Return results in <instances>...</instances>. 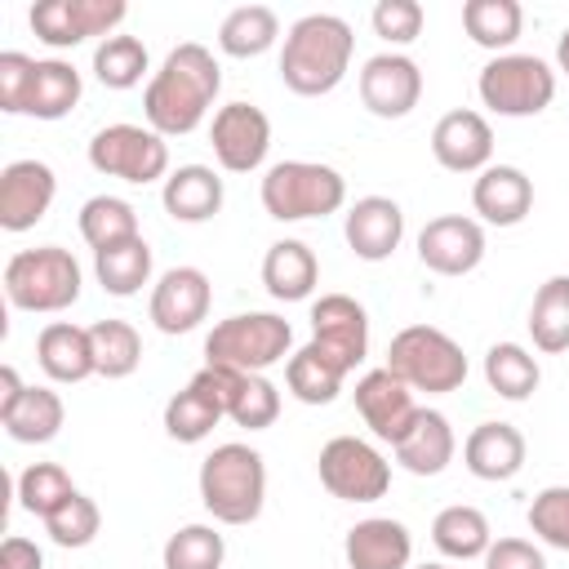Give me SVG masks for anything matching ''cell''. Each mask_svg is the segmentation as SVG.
Masks as SVG:
<instances>
[{"label":"cell","mask_w":569,"mask_h":569,"mask_svg":"<svg viewBox=\"0 0 569 569\" xmlns=\"http://www.w3.org/2000/svg\"><path fill=\"white\" fill-rule=\"evenodd\" d=\"M218 89H222L218 58L200 40H182L178 49L164 53L160 71L142 89L147 129H156L160 138H187V133H196L200 120L209 116Z\"/></svg>","instance_id":"6da1fadb"},{"label":"cell","mask_w":569,"mask_h":569,"mask_svg":"<svg viewBox=\"0 0 569 569\" xmlns=\"http://www.w3.org/2000/svg\"><path fill=\"white\" fill-rule=\"evenodd\" d=\"M351 53H356V36H351L347 18H338V13H302L284 31L280 80L298 98L333 93L342 84L347 67H351Z\"/></svg>","instance_id":"7a4b0ae2"},{"label":"cell","mask_w":569,"mask_h":569,"mask_svg":"<svg viewBox=\"0 0 569 569\" xmlns=\"http://www.w3.org/2000/svg\"><path fill=\"white\" fill-rule=\"evenodd\" d=\"M200 502L218 525H253L267 502V462L258 449L227 440L200 462Z\"/></svg>","instance_id":"3957f363"},{"label":"cell","mask_w":569,"mask_h":569,"mask_svg":"<svg viewBox=\"0 0 569 569\" xmlns=\"http://www.w3.org/2000/svg\"><path fill=\"white\" fill-rule=\"evenodd\" d=\"M80 262L71 258V249L62 244H36V249H18L4 262V298L18 311H36V316H58L67 307H76L80 298Z\"/></svg>","instance_id":"277c9868"},{"label":"cell","mask_w":569,"mask_h":569,"mask_svg":"<svg viewBox=\"0 0 569 569\" xmlns=\"http://www.w3.org/2000/svg\"><path fill=\"white\" fill-rule=\"evenodd\" d=\"M347 200V178L320 160H280L262 173V209L276 222L329 218Z\"/></svg>","instance_id":"5b68a950"},{"label":"cell","mask_w":569,"mask_h":569,"mask_svg":"<svg viewBox=\"0 0 569 569\" xmlns=\"http://www.w3.org/2000/svg\"><path fill=\"white\" fill-rule=\"evenodd\" d=\"M293 347V329L276 311H240L209 329L204 338V365L231 369V373H262L280 365Z\"/></svg>","instance_id":"8992f818"},{"label":"cell","mask_w":569,"mask_h":569,"mask_svg":"<svg viewBox=\"0 0 569 569\" xmlns=\"http://www.w3.org/2000/svg\"><path fill=\"white\" fill-rule=\"evenodd\" d=\"M387 369L409 391H427V396H445L467 382L462 347L436 325H405L387 347Z\"/></svg>","instance_id":"52a82bcc"},{"label":"cell","mask_w":569,"mask_h":569,"mask_svg":"<svg viewBox=\"0 0 569 569\" xmlns=\"http://www.w3.org/2000/svg\"><path fill=\"white\" fill-rule=\"evenodd\" d=\"M476 93H480V102L489 111L511 116V120H525V116H538V111L551 107V98H556V71L538 53H493L480 67Z\"/></svg>","instance_id":"ba28073f"},{"label":"cell","mask_w":569,"mask_h":569,"mask_svg":"<svg viewBox=\"0 0 569 569\" xmlns=\"http://www.w3.org/2000/svg\"><path fill=\"white\" fill-rule=\"evenodd\" d=\"M89 164L107 178L147 187L156 178H169V142L156 129L116 120L89 138Z\"/></svg>","instance_id":"9c48e42d"},{"label":"cell","mask_w":569,"mask_h":569,"mask_svg":"<svg viewBox=\"0 0 569 569\" xmlns=\"http://www.w3.org/2000/svg\"><path fill=\"white\" fill-rule=\"evenodd\" d=\"M316 471H320V485L342 502H378L391 489V462L360 436L325 440Z\"/></svg>","instance_id":"30bf717a"},{"label":"cell","mask_w":569,"mask_h":569,"mask_svg":"<svg viewBox=\"0 0 569 569\" xmlns=\"http://www.w3.org/2000/svg\"><path fill=\"white\" fill-rule=\"evenodd\" d=\"M231 387H236V373L231 369H218V365H204L182 391L169 396L164 405V431L169 440L178 445H200L231 409Z\"/></svg>","instance_id":"8fae6325"},{"label":"cell","mask_w":569,"mask_h":569,"mask_svg":"<svg viewBox=\"0 0 569 569\" xmlns=\"http://www.w3.org/2000/svg\"><path fill=\"white\" fill-rule=\"evenodd\" d=\"M129 4L124 0H40L31 4V31L49 49H76L89 36H116L124 22Z\"/></svg>","instance_id":"7c38bea8"},{"label":"cell","mask_w":569,"mask_h":569,"mask_svg":"<svg viewBox=\"0 0 569 569\" xmlns=\"http://www.w3.org/2000/svg\"><path fill=\"white\" fill-rule=\"evenodd\" d=\"M209 147L218 156V164L227 173H253L262 169L267 151H271V120L262 107L253 102H227L213 111L209 124Z\"/></svg>","instance_id":"4fadbf2b"},{"label":"cell","mask_w":569,"mask_h":569,"mask_svg":"<svg viewBox=\"0 0 569 569\" xmlns=\"http://www.w3.org/2000/svg\"><path fill=\"white\" fill-rule=\"evenodd\" d=\"M311 347L351 373L369 356V316L347 293H325L311 302Z\"/></svg>","instance_id":"5bb4252c"},{"label":"cell","mask_w":569,"mask_h":569,"mask_svg":"<svg viewBox=\"0 0 569 569\" xmlns=\"http://www.w3.org/2000/svg\"><path fill=\"white\" fill-rule=\"evenodd\" d=\"M418 98H422V67L409 53L387 49V53L365 58V67H360V102L378 120L409 116L418 107Z\"/></svg>","instance_id":"9a60e30c"},{"label":"cell","mask_w":569,"mask_h":569,"mask_svg":"<svg viewBox=\"0 0 569 569\" xmlns=\"http://www.w3.org/2000/svg\"><path fill=\"white\" fill-rule=\"evenodd\" d=\"M485 258V227L467 213H440L418 231V262L436 276H467Z\"/></svg>","instance_id":"2e32d148"},{"label":"cell","mask_w":569,"mask_h":569,"mask_svg":"<svg viewBox=\"0 0 569 569\" xmlns=\"http://www.w3.org/2000/svg\"><path fill=\"white\" fill-rule=\"evenodd\" d=\"M209 302H213V284L200 267H169L151 289L147 316L160 333L178 338V333H191L209 316Z\"/></svg>","instance_id":"e0dca14e"},{"label":"cell","mask_w":569,"mask_h":569,"mask_svg":"<svg viewBox=\"0 0 569 569\" xmlns=\"http://www.w3.org/2000/svg\"><path fill=\"white\" fill-rule=\"evenodd\" d=\"M431 156L449 173H480L493 164V129L480 111L453 107L431 129Z\"/></svg>","instance_id":"ac0fdd59"},{"label":"cell","mask_w":569,"mask_h":569,"mask_svg":"<svg viewBox=\"0 0 569 569\" xmlns=\"http://www.w3.org/2000/svg\"><path fill=\"white\" fill-rule=\"evenodd\" d=\"M58 196V178L44 160H9L0 169V227L31 231Z\"/></svg>","instance_id":"d6986e66"},{"label":"cell","mask_w":569,"mask_h":569,"mask_svg":"<svg viewBox=\"0 0 569 569\" xmlns=\"http://www.w3.org/2000/svg\"><path fill=\"white\" fill-rule=\"evenodd\" d=\"M356 409L365 418V427L387 440L391 449L405 440V431L413 427L418 418V405H413V391L382 365V369H369L360 382H356Z\"/></svg>","instance_id":"ffe728a7"},{"label":"cell","mask_w":569,"mask_h":569,"mask_svg":"<svg viewBox=\"0 0 569 569\" xmlns=\"http://www.w3.org/2000/svg\"><path fill=\"white\" fill-rule=\"evenodd\" d=\"M342 236L360 262H387L405 240V209L391 196H360L347 209Z\"/></svg>","instance_id":"44dd1931"},{"label":"cell","mask_w":569,"mask_h":569,"mask_svg":"<svg viewBox=\"0 0 569 569\" xmlns=\"http://www.w3.org/2000/svg\"><path fill=\"white\" fill-rule=\"evenodd\" d=\"M471 209L489 227H516L533 209V182L516 164H489L471 182Z\"/></svg>","instance_id":"7402d4cb"},{"label":"cell","mask_w":569,"mask_h":569,"mask_svg":"<svg viewBox=\"0 0 569 569\" xmlns=\"http://www.w3.org/2000/svg\"><path fill=\"white\" fill-rule=\"evenodd\" d=\"M342 556H347V569H409L413 533L405 529V520L369 516V520H356L347 529Z\"/></svg>","instance_id":"603a6c76"},{"label":"cell","mask_w":569,"mask_h":569,"mask_svg":"<svg viewBox=\"0 0 569 569\" xmlns=\"http://www.w3.org/2000/svg\"><path fill=\"white\" fill-rule=\"evenodd\" d=\"M462 462H467V471L476 480H489V485L520 476V467H525V436H520V427H511V422H480V427H471V436L462 440Z\"/></svg>","instance_id":"cb8c5ba5"},{"label":"cell","mask_w":569,"mask_h":569,"mask_svg":"<svg viewBox=\"0 0 569 569\" xmlns=\"http://www.w3.org/2000/svg\"><path fill=\"white\" fill-rule=\"evenodd\" d=\"M160 204L173 222H209L222 209V178L209 164H178L160 187Z\"/></svg>","instance_id":"d4e9b609"},{"label":"cell","mask_w":569,"mask_h":569,"mask_svg":"<svg viewBox=\"0 0 569 569\" xmlns=\"http://www.w3.org/2000/svg\"><path fill=\"white\" fill-rule=\"evenodd\" d=\"M453 427L440 409H418L413 427L405 431V440L396 445V462L409 471V476H440L449 462H453Z\"/></svg>","instance_id":"484cf974"},{"label":"cell","mask_w":569,"mask_h":569,"mask_svg":"<svg viewBox=\"0 0 569 569\" xmlns=\"http://www.w3.org/2000/svg\"><path fill=\"white\" fill-rule=\"evenodd\" d=\"M36 360L53 382H84L93 369V342L89 329L71 325V320H49L36 338Z\"/></svg>","instance_id":"4316f807"},{"label":"cell","mask_w":569,"mask_h":569,"mask_svg":"<svg viewBox=\"0 0 569 569\" xmlns=\"http://www.w3.org/2000/svg\"><path fill=\"white\" fill-rule=\"evenodd\" d=\"M316 280H320V262H316L311 244H302V240H276L267 249V258H262V284H267V293L276 302H302V298H311Z\"/></svg>","instance_id":"83f0119b"},{"label":"cell","mask_w":569,"mask_h":569,"mask_svg":"<svg viewBox=\"0 0 569 569\" xmlns=\"http://www.w3.org/2000/svg\"><path fill=\"white\" fill-rule=\"evenodd\" d=\"M431 542L449 560H485V551L493 542V529H489V516L480 507L453 502L431 520Z\"/></svg>","instance_id":"f1b7e54d"},{"label":"cell","mask_w":569,"mask_h":569,"mask_svg":"<svg viewBox=\"0 0 569 569\" xmlns=\"http://www.w3.org/2000/svg\"><path fill=\"white\" fill-rule=\"evenodd\" d=\"M80 236H84V244L93 253L129 244V240L142 236L138 231V209L129 200H120V196H89L80 204Z\"/></svg>","instance_id":"f546056e"},{"label":"cell","mask_w":569,"mask_h":569,"mask_svg":"<svg viewBox=\"0 0 569 569\" xmlns=\"http://www.w3.org/2000/svg\"><path fill=\"white\" fill-rule=\"evenodd\" d=\"M280 40V18L267 4H240L218 27V49L227 58H258Z\"/></svg>","instance_id":"4dcf8cb0"},{"label":"cell","mask_w":569,"mask_h":569,"mask_svg":"<svg viewBox=\"0 0 569 569\" xmlns=\"http://www.w3.org/2000/svg\"><path fill=\"white\" fill-rule=\"evenodd\" d=\"M84 93V80L71 62L62 58H36V84H31V102L27 116L36 120H62Z\"/></svg>","instance_id":"1f68e13d"},{"label":"cell","mask_w":569,"mask_h":569,"mask_svg":"<svg viewBox=\"0 0 569 569\" xmlns=\"http://www.w3.org/2000/svg\"><path fill=\"white\" fill-rule=\"evenodd\" d=\"M62 418H67V409L53 387H27L18 409L4 413L0 422H4L9 440H18V445H49L62 431Z\"/></svg>","instance_id":"d6a6232c"},{"label":"cell","mask_w":569,"mask_h":569,"mask_svg":"<svg viewBox=\"0 0 569 569\" xmlns=\"http://www.w3.org/2000/svg\"><path fill=\"white\" fill-rule=\"evenodd\" d=\"M529 333L533 347L556 356L569 351V276H547L529 307Z\"/></svg>","instance_id":"836d02e7"},{"label":"cell","mask_w":569,"mask_h":569,"mask_svg":"<svg viewBox=\"0 0 569 569\" xmlns=\"http://www.w3.org/2000/svg\"><path fill=\"white\" fill-rule=\"evenodd\" d=\"M485 382L502 400H529L542 382V369H538L533 351H525L520 342H493L485 351Z\"/></svg>","instance_id":"e575fe53"},{"label":"cell","mask_w":569,"mask_h":569,"mask_svg":"<svg viewBox=\"0 0 569 569\" xmlns=\"http://www.w3.org/2000/svg\"><path fill=\"white\" fill-rule=\"evenodd\" d=\"M342 382H347V373H342L329 356H320L311 342L298 347V351L284 360V387H289L302 405H333L338 391H342Z\"/></svg>","instance_id":"d590c367"},{"label":"cell","mask_w":569,"mask_h":569,"mask_svg":"<svg viewBox=\"0 0 569 569\" xmlns=\"http://www.w3.org/2000/svg\"><path fill=\"white\" fill-rule=\"evenodd\" d=\"M525 27V9L516 0H467L462 4V31L493 53H507Z\"/></svg>","instance_id":"8d00e7d4"},{"label":"cell","mask_w":569,"mask_h":569,"mask_svg":"<svg viewBox=\"0 0 569 569\" xmlns=\"http://www.w3.org/2000/svg\"><path fill=\"white\" fill-rule=\"evenodd\" d=\"M93 271H98V284L111 298H133L151 280V244L138 236L129 244L102 249V253H93Z\"/></svg>","instance_id":"74e56055"},{"label":"cell","mask_w":569,"mask_h":569,"mask_svg":"<svg viewBox=\"0 0 569 569\" xmlns=\"http://www.w3.org/2000/svg\"><path fill=\"white\" fill-rule=\"evenodd\" d=\"M89 342H93V369L102 378H129L142 365V338L129 320H93Z\"/></svg>","instance_id":"f35d334b"},{"label":"cell","mask_w":569,"mask_h":569,"mask_svg":"<svg viewBox=\"0 0 569 569\" xmlns=\"http://www.w3.org/2000/svg\"><path fill=\"white\" fill-rule=\"evenodd\" d=\"M147 67H151V58H147V44L138 36H120L116 31L107 40H98V49H93V76L107 89H133V84H142Z\"/></svg>","instance_id":"ab89813d"},{"label":"cell","mask_w":569,"mask_h":569,"mask_svg":"<svg viewBox=\"0 0 569 569\" xmlns=\"http://www.w3.org/2000/svg\"><path fill=\"white\" fill-rule=\"evenodd\" d=\"M227 418L244 431H267L280 418V387L267 373H236Z\"/></svg>","instance_id":"60d3db41"},{"label":"cell","mask_w":569,"mask_h":569,"mask_svg":"<svg viewBox=\"0 0 569 569\" xmlns=\"http://www.w3.org/2000/svg\"><path fill=\"white\" fill-rule=\"evenodd\" d=\"M71 493H76V485H71L67 467H58V462H31L18 476V507L40 516V520H49Z\"/></svg>","instance_id":"b9f144b4"},{"label":"cell","mask_w":569,"mask_h":569,"mask_svg":"<svg viewBox=\"0 0 569 569\" xmlns=\"http://www.w3.org/2000/svg\"><path fill=\"white\" fill-rule=\"evenodd\" d=\"M227 542L213 525H182L178 533H169L160 560L164 569H222Z\"/></svg>","instance_id":"7bdbcfd3"},{"label":"cell","mask_w":569,"mask_h":569,"mask_svg":"<svg viewBox=\"0 0 569 569\" xmlns=\"http://www.w3.org/2000/svg\"><path fill=\"white\" fill-rule=\"evenodd\" d=\"M98 529H102V511H98V502H93L89 493H80V489L44 520V533H49L58 547H89V542L98 538Z\"/></svg>","instance_id":"ee69618b"},{"label":"cell","mask_w":569,"mask_h":569,"mask_svg":"<svg viewBox=\"0 0 569 569\" xmlns=\"http://www.w3.org/2000/svg\"><path fill=\"white\" fill-rule=\"evenodd\" d=\"M529 529L556 547V551H569V485H547L533 493L529 502Z\"/></svg>","instance_id":"f6af8a7d"},{"label":"cell","mask_w":569,"mask_h":569,"mask_svg":"<svg viewBox=\"0 0 569 569\" xmlns=\"http://www.w3.org/2000/svg\"><path fill=\"white\" fill-rule=\"evenodd\" d=\"M369 22H373V36H382L387 44H413L422 36V4L418 0H378Z\"/></svg>","instance_id":"bcb514c9"},{"label":"cell","mask_w":569,"mask_h":569,"mask_svg":"<svg viewBox=\"0 0 569 569\" xmlns=\"http://www.w3.org/2000/svg\"><path fill=\"white\" fill-rule=\"evenodd\" d=\"M31 84H36V58H27L18 49H4L0 53V111L27 116Z\"/></svg>","instance_id":"7dc6e473"},{"label":"cell","mask_w":569,"mask_h":569,"mask_svg":"<svg viewBox=\"0 0 569 569\" xmlns=\"http://www.w3.org/2000/svg\"><path fill=\"white\" fill-rule=\"evenodd\" d=\"M485 569H547V556L525 538H493L485 551Z\"/></svg>","instance_id":"c3c4849f"},{"label":"cell","mask_w":569,"mask_h":569,"mask_svg":"<svg viewBox=\"0 0 569 569\" xmlns=\"http://www.w3.org/2000/svg\"><path fill=\"white\" fill-rule=\"evenodd\" d=\"M0 569H44V551L22 538V533H9L0 542Z\"/></svg>","instance_id":"681fc988"},{"label":"cell","mask_w":569,"mask_h":569,"mask_svg":"<svg viewBox=\"0 0 569 569\" xmlns=\"http://www.w3.org/2000/svg\"><path fill=\"white\" fill-rule=\"evenodd\" d=\"M22 396H27V382L18 378V369L13 365H0V418L13 413Z\"/></svg>","instance_id":"f907efd6"},{"label":"cell","mask_w":569,"mask_h":569,"mask_svg":"<svg viewBox=\"0 0 569 569\" xmlns=\"http://www.w3.org/2000/svg\"><path fill=\"white\" fill-rule=\"evenodd\" d=\"M556 67L569 76V27L560 31V40H556Z\"/></svg>","instance_id":"816d5d0a"},{"label":"cell","mask_w":569,"mask_h":569,"mask_svg":"<svg viewBox=\"0 0 569 569\" xmlns=\"http://www.w3.org/2000/svg\"><path fill=\"white\" fill-rule=\"evenodd\" d=\"M418 569H449V565H440V560H427V565H418Z\"/></svg>","instance_id":"f5cc1de1"}]
</instances>
